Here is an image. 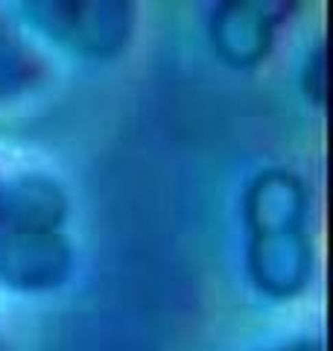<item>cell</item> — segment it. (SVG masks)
Listing matches in <instances>:
<instances>
[{"label":"cell","instance_id":"1","mask_svg":"<svg viewBox=\"0 0 333 351\" xmlns=\"http://www.w3.org/2000/svg\"><path fill=\"white\" fill-rule=\"evenodd\" d=\"M249 276L269 299H295L313 278L307 188L290 170H263L243 193Z\"/></svg>","mask_w":333,"mask_h":351},{"label":"cell","instance_id":"2","mask_svg":"<svg viewBox=\"0 0 333 351\" xmlns=\"http://www.w3.org/2000/svg\"><path fill=\"white\" fill-rule=\"evenodd\" d=\"M21 9L50 41L88 59L120 56L135 24V12L123 0H32Z\"/></svg>","mask_w":333,"mask_h":351},{"label":"cell","instance_id":"3","mask_svg":"<svg viewBox=\"0 0 333 351\" xmlns=\"http://www.w3.org/2000/svg\"><path fill=\"white\" fill-rule=\"evenodd\" d=\"M73 269L71 243L59 232L0 234V281L21 293H47L68 281Z\"/></svg>","mask_w":333,"mask_h":351},{"label":"cell","instance_id":"4","mask_svg":"<svg viewBox=\"0 0 333 351\" xmlns=\"http://www.w3.org/2000/svg\"><path fill=\"white\" fill-rule=\"evenodd\" d=\"M284 3L234 0L222 3L210 15V44L217 56L231 68H254L269 56L275 29L284 18Z\"/></svg>","mask_w":333,"mask_h":351},{"label":"cell","instance_id":"5","mask_svg":"<svg viewBox=\"0 0 333 351\" xmlns=\"http://www.w3.org/2000/svg\"><path fill=\"white\" fill-rule=\"evenodd\" d=\"M68 217V196L47 176H21L3 188L0 223L6 232H59Z\"/></svg>","mask_w":333,"mask_h":351},{"label":"cell","instance_id":"6","mask_svg":"<svg viewBox=\"0 0 333 351\" xmlns=\"http://www.w3.org/2000/svg\"><path fill=\"white\" fill-rule=\"evenodd\" d=\"M36 62L29 50L21 44L12 32L0 24V100L21 94L24 88L36 82Z\"/></svg>","mask_w":333,"mask_h":351},{"label":"cell","instance_id":"7","mask_svg":"<svg viewBox=\"0 0 333 351\" xmlns=\"http://www.w3.org/2000/svg\"><path fill=\"white\" fill-rule=\"evenodd\" d=\"M301 88H304V97L310 100V106L321 108L328 100V56H325V44H316L310 50V56L304 62V71H301Z\"/></svg>","mask_w":333,"mask_h":351},{"label":"cell","instance_id":"8","mask_svg":"<svg viewBox=\"0 0 333 351\" xmlns=\"http://www.w3.org/2000/svg\"><path fill=\"white\" fill-rule=\"evenodd\" d=\"M275 351H321V346L319 343H293V346H284Z\"/></svg>","mask_w":333,"mask_h":351},{"label":"cell","instance_id":"9","mask_svg":"<svg viewBox=\"0 0 333 351\" xmlns=\"http://www.w3.org/2000/svg\"><path fill=\"white\" fill-rule=\"evenodd\" d=\"M0 351H9V348H6V343H3V339H0Z\"/></svg>","mask_w":333,"mask_h":351},{"label":"cell","instance_id":"10","mask_svg":"<svg viewBox=\"0 0 333 351\" xmlns=\"http://www.w3.org/2000/svg\"><path fill=\"white\" fill-rule=\"evenodd\" d=\"M0 208H3V188H0Z\"/></svg>","mask_w":333,"mask_h":351}]
</instances>
